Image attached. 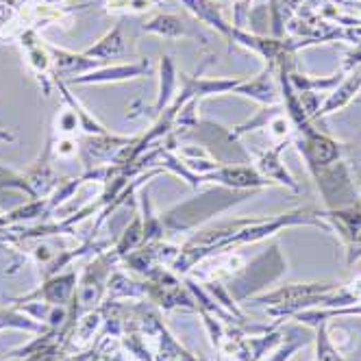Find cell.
<instances>
[{
    "mask_svg": "<svg viewBox=\"0 0 361 361\" xmlns=\"http://www.w3.org/2000/svg\"><path fill=\"white\" fill-rule=\"evenodd\" d=\"M359 300H361V276L353 279L344 288H335L333 292L318 296L314 309H338V307L355 305Z\"/></svg>",
    "mask_w": 361,
    "mask_h": 361,
    "instance_id": "cell-11",
    "label": "cell"
},
{
    "mask_svg": "<svg viewBox=\"0 0 361 361\" xmlns=\"http://www.w3.org/2000/svg\"><path fill=\"white\" fill-rule=\"evenodd\" d=\"M231 3H233V27L244 29L250 16V0H231Z\"/></svg>",
    "mask_w": 361,
    "mask_h": 361,
    "instance_id": "cell-17",
    "label": "cell"
},
{
    "mask_svg": "<svg viewBox=\"0 0 361 361\" xmlns=\"http://www.w3.org/2000/svg\"><path fill=\"white\" fill-rule=\"evenodd\" d=\"M235 94L248 96L262 105H279L281 102V81H279V68L274 63H266L259 76L250 81H242L235 90Z\"/></svg>",
    "mask_w": 361,
    "mask_h": 361,
    "instance_id": "cell-3",
    "label": "cell"
},
{
    "mask_svg": "<svg viewBox=\"0 0 361 361\" xmlns=\"http://www.w3.org/2000/svg\"><path fill=\"white\" fill-rule=\"evenodd\" d=\"M55 85L59 87V92H61V98H63V102L66 105L76 114V118H79V128L85 133V135H109V131L105 126H102L83 105L79 102V98H76L70 90H68V85L63 83V81H55Z\"/></svg>",
    "mask_w": 361,
    "mask_h": 361,
    "instance_id": "cell-10",
    "label": "cell"
},
{
    "mask_svg": "<svg viewBox=\"0 0 361 361\" xmlns=\"http://www.w3.org/2000/svg\"><path fill=\"white\" fill-rule=\"evenodd\" d=\"M316 361H346L342 353L333 346L329 333H326V322H316Z\"/></svg>",
    "mask_w": 361,
    "mask_h": 361,
    "instance_id": "cell-15",
    "label": "cell"
},
{
    "mask_svg": "<svg viewBox=\"0 0 361 361\" xmlns=\"http://www.w3.org/2000/svg\"><path fill=\"white\" fill-rule=\"evenodd\" d=\"M16 39L27 57L29 68L39 79L44 96H50V83H55V68H53V55H50L48 44L39 37V31L35 29H20L16 33Z\"/></svg>",
    "mask_w": 361,
    "mask_h": 361,
    "instance_id": "cell-1",
    "label": "cell"
},
{
    "mask_svg": "<svg viewBox=\"0 0 361 361\" xmlns=\"http://www.w3.org/2000/svg\"><path fill=\"white\" fill-rule=\"evenodd\" d=\"M48 48H50V55H53L55 81L70 83L72 79H76V76H83L92 70H98L105 66L98 59L87 57L85 53H70V50L53 46V44H48Z\"/></svg>",
    "mask_w": 361,
    "mask_h": 361,
    "instance_id": "cell-4",
    "label": "cell"
},
{
    "mask_svg": "<svg viewBox=\"0 0 361 361\" xmlns=\"http://www.w3.org/2000/svg\"><path fill=\"white\" fill-rule=\"evenodd\" d=\"M76 292V272H59L55 276H48L46 283L42 288H37L33 294L18 298L16 302H29V300H39L46 305H53V307H66L70 302V298H74Z\"/></svg>",
    "mask_w": 361,
    "mask_h": 361,
    "instance_id": "cell-5",
    "label": "cell"
},
{
    "mask_svg": "<svg viewBox=\"0 0 361 361\" xmlns=\"http://www.w3.org/2000/svg\"><path fill=\"white\" fill-rule=\"evenodd\" d=\"M300 346H305V340H294V342H288L286 346H281L276 353H272L268 359H262V361H288Z\"/></svg>",
    "mask_w": 361,
    "mask_h": 361,
    "instance_id": "cell-18",
    "label": "cell"
},
{
    "mask_svg": "<svg viewBox=\"0 0 361 361\" xmlns=\"http://www.w3.org/2000/svg\"><path fill=\"white\" fill-rule=\"evenodd\" d=\"M63 361H74V359H70V357H66V359H63Z\"/></svg>",
    "mask_w": 361,
    "mask_h": 361,
    "instance_id": "cell-20",
    "label": "cell"
},
{
    "mask_svg": "<svg viewBox=\"0 0 361 361\" xmlns=\"http://www.w3.org/2000/svg\"><path fill=\"white\" fill-rule=\"evenodd\" d=\"M322 216L331 222V228L338 231V235L344 240L348 248V266L357 264L361 259V207L348 204V207L331 209Z\"/></svg>",
    "mask_w": 361,
    "mask_h": 361,
    "instance_id": "cell-2",
    "label": "cell"
},
{
    "mask_svg": "<svg viewBox=\"0 0 361 361\" xmlns=\"http://www.w3.org/2000/svg\"><path fill=\"white\" fill-rule=\"evenodd\" d=\"M146 33H152V35H159V37H168V39H174V37H185L190 35L185 24L180 22L176 16H154L152 20H148L144 27H142Z\"/></svg>",
    "mask_w": 361,
    "mask_h": 361,
    "instance_id": "cell-13",
    "label": "cell"
},
{
    "mask_svg": "<svg viewBox=\"0 0 361 361\" xmlns=\"http://www.w3.org/2000/svg\"><path fill=\"white\" fill-rule=\"evenodd\" d=\"M174 85H176L174 63L170 61V57H164L161 59V68H159V96H157V102H154V114H161L172 102Z\"/></svg>",
    "mask_w": 361,
    "mask_h": 361,
    "instance_id": "cell-14",
    "label": "cell"
},
{
    "mask_svg": "<svg viewBox=\"0 0 361 361\" xmlns=\"http://www.w3.org/2000/svg\"><path fill=\"white\" fill-rule=\"evenodd\" d=\"M83 53L92 59H98L102 63L107 61H116V59H122L126 55V42H124V35H122V27L116 24V27L102 35L94 46H90Z\"/></svg>",
    "mask_w": 361,
    "mask_h": 361,
    "instance_id": "cell-9",
    "label": "cell"
},
{
    "mask_svg": "<svg viewBox=\"0 0 361 361\" xmlns=\"http://www.w3.org/2000/svg\"><path fill=\"white\" fill-rule=\"evenodd\" d=\"M359 92H361V63L355 66V68L350 70V74L346 76V81H342L338 87H335V90L326 96V100L320 105L318 116H329V114H333V111H338V109L346 107L353 98L359 96Z\"/></svg>",
    "mask_w": 361,
    "mask_h": 361,
    "instance_id": "cell-7",
    "label": "cell"
},
{
    "mask_svg": "<svg viewBox=\"0 0 361 361\" xmlns=\"http://www.w3.org/2000/svg\"><path fill=\"white\" fill-rule=\"evenodd\" d=\"M37 3H44V5H68L70 0H37Z\"/></svg>",
    "mask_w": 361,
    "mask_h": 361,
    "instance_id": "cell-19",
    "label": "cell"
},
{
    "mask_svg": "<svg viewBox=\"0 0 361 361\" xmlns=\"http://www.w3.org/2000/svg\"><path fill=\"white\" fill-rule=\"evenodd\" d=\"M290 140H283L276 144V148L272 150H266L259 154V159H257V172H259L264 178H270V180H276V183H283L292 190H298V183L292 178V174L286 170V166L281 164V152L286 150V144Z\"/></svg>",
    "mask_w": 361,
    "mask_h": 361,
    "instance_id": "cell-8",
    "label": "cell"
},
{
    "mask_svg": "<svg viewBox=\"0 0 361 361\" xmlns=\"http://www.w3.org/2000/svg\"><path fill=\"white\" fill-rule=\"evenodd\" d=\"M359 102H361V98H359Z\"/></svg>",
    "mask_w": 361,
    "mask_h": 361,
    "instance_id": "cell-21",
    "label": "cell"
},
{
    "mask_svg": "<svg viewBox=\"0 0 361 361\" xmlns=\"http://www.w3.org/2000/svg\"><path fill=\"white\" fill-rule=\"evenodd\" d=\"M76 128H79V118L76 114L66 105V109L59 111L57 116V128H55V135L57 137H66V135H72Z\"/></svg>",
    "mask_w": 361,
    "mask_h": 361,
    "instance_id": "cell-16",
    "label": "cell"
},
{
    "mask_svg": "<svg viewBox=\"0 0 361 361\" xmlns=\"http://www.w3.org/2000/svg\"><path fill=\"white\" fill-rule=\"evenodd\" d=\"M154 3H157V0H154Z\"/></svg>",
    "mask_w": 361,
    "mask_h": 361,
    "instance_id": "cell-22",
    "label": "cell"
},
{
    "mask_svg": "<svg viewBox=\"0 0 361 361\" xmlns=\"http://www.w3.org/2000/svg\"><path fill=\"white\" fill-rule=\"evenodd\" d=\"M148 61L137 63H114V66H102L98 70H92L83 76H76L70 81V85H105V83H120L128 79H137V76L148 74Z\"/></svg>",
    "mask_w": 361,
    "mask_h": 361,
    "instance_id": "cell-6",
    "label": "cell"
},
{
    "mask_svg": "<svg viewBox=\"0 0 361 361\" xmlns=\"http://www.w3.org/2000/svg\"><path fill=\"white\" fill-rule=\"evenodd\" d=\"M342 316H361V300L348 307H338V309H302V312L294 314L292 318H296L302 324L314 326L316 322H329L333 318H342Z\"/></svg>",
    "mask_w": 361,
    "mask_h": 361,
    "instance_id": "cell-12",
    "label": "cell"
}]
</instances>
